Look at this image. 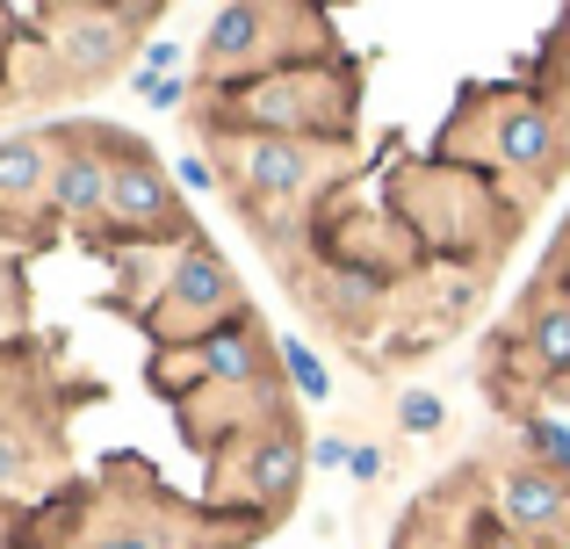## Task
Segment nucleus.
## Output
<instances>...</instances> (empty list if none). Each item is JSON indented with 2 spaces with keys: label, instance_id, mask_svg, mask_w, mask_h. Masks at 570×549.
I'll list each match as a JSON object with an SVG mask.
<instances>
[{
  "label": "nucleus",
  "instance_id": "obj_1",
  "mask_svg": "<svg viewBox=\"0 0 570 549\" xmlns=\"http://www.w3.org/2000/svg\"><path fill=\"white\" fill-rule=\"evenodd\" d=\"M109 217H124V225H167L174 217V196L167 182H159L145 159H124V167H109Z\"/></svg>",
  "mask_w": 570,
  "mask_h": 549
},
{
  "label": "nucleus",
  "instance_id": "obj_2",
  "mask_svg": "<svg viewBox=\"0 0 570 549\" xmlns=\"http://www.w3.org/2000/svg\"><path fill=\"white\" fill-rule=\"evenodd\" d=\"M51 210L101 217V210H109V167H101L95 153H58L51 159Z\"/></svg>",
  "mask_w": 570,
  "mask_h": 549
},
{
  "label": "nucleus",
  "instance_id": "obj_3",
  "mask_svg": "<svg viewBox=\"0 0 570 549\" xmlns=\"http://www.w3.org/2000/svg\"><path fill=\"white\" fill-rule=\"evenodd\" d=\"M246 174H253V188H261V196H296V188L311 182V153L296 138H261L246 153Z\"/></svg>",
  "mask_w": 570,
  "mask_h": 549
},
{
  "label": "nucleus",
  "instance_id": "obj_4",
  "mask_svg": "<svg viewBox=\"0 0 570 549\" xmlns=\"http://www.w3.org/2000/svg\"><path fill=\"white\" fill-rule=\"evenodd\" d=\"M72 72H101L116 51H124V22L116 14H66V37H58Z\"/></svg>",
  "mask_w": 570,
  "mask_h": 549
},
{
  "label": "nucleus",
  "instance_id": "obj_5",
  "mask_svg": "<svg viewBox=\"0 0 570 549\" xmlns=\"http://www.w3.org/2000/svg\"><path fill=\"white\" fill-rule=\"evenodd\" d=\"M296 478H304V449H296V434H267L261 449H253V499H289Z\"/></svg>",
  "mask_w": 570,
  "mask_h": 549
},
{
  "label": "nucleus",
  "instance_id": "obj_6",
  "mask_svg": "<svg viewBox=\"0 0 570 549\" xmlns=\"http://www.w3.org/2000/svg\"><path fill=\"white\" fill-rule=\"evenodd\" d=\"M37 188H51V145L0 138V196L22 203V196H37Z\"/></svg>",
  "mask_w": 570,
  "mask_h": 549
},
{
  "label": "nucleus",
  "instance_id": "obj_7",
  "mask_svg": "<svg viewBox=\"0 0 570 549\" xmlns=\"http://www.w3.org/2000/svg\"><path fill=\"white\" fill-rule=\"evenodd\" d=\"M505 513L528 521V528H557L563 521V484L542 478V470H513L505 478Z\"/></svg>",
  "mask_w": 570,
  "mask_h": 549
},
{
  "label": "nucleus",
  "instance_id": "obj_8",
  "mask_svg": "<svg viewBox=\"0 0 570 549\" xmlns=\"http://www.w3.org/2000/svg\"><path fill=\"white\" fill-rule=\"evenodd\" d=\"M167 290H174V304H181V311H217L224 296H232V275H224L217 254H188L181 268H174Z\"/></svg>",
  "mask_w": 570,
  "mask_h": 549
},
{
  "label": "nucleus",
  "instance_id": "obj_9",
  "mask_svg": "<svg viewBox=\"0 0 570 549\" xmlns=\"http://www.w3.org/2000/svg\"><path fill=\"white\" fill-rule=\"evenodd\" d=\"M203 362H209L217 383H253V376H261V354H253L246 325H209V333H203Z\"/></svg>",
  "mask_w": 570,
  "mask_h": 549
},
{
  "label": "nucleus",
  "instance_id": "obj_10",
  "mask_svg": "<svg viewBox=\"0 0 570 549\" xmlns=\"http://www.w3.org/2000/svg\"><path fill=\"white\" fill-rule=\"evenodd\" d=\"M549 145H557V124H549L542 109H513L499 124V153L513 159V167H534V159H549Z\"/></svg>",
  "mask_w": 570,
  "mask_h": 549
},
{
  "label": "nucleus",
  "instance_id": "obj_11",
  "mask_svg": "<svg viewBox=\"0 0 570 549\" xmlns=\"http://www.w3.org/2000/svg\"><path fill=\"white\" fill-rule=\"evenodd\" d=\"M267 29V8H217V22H209V51L217 58H246L253 43H261Z\"/></svg>",
  "mask_w": 570,
  "mask_h": 549
},
{
  "label": "nucleus",
  "instance_id": "obj_12",
  "mask_svg": "<svg viewBox=\"0 0 570 549\" xmlns=\"http://www.w3.org/2000/svg\"><path fill=\"white\" fill-rule=\"evenodd\" d=\"M534 354H542L549 369H570V304H549L542 318H534Z\"/></svg>",
  "mask_w": 570,
  "mask_h": 549
},
{
  "label": "nucleus",
  "instance_id": "obj_13",
  "mask_svg": "<svg viewBox=\"0 0 570 549\" xmlns=\"http://www.w3.org/2000/svg\"><path fill=\"white\" fill-rule=\"evenodd\" d=\"M282 362H289V383H296V398H311V405H318V398L333 391V383H325V362H318L311 347H296V340H289V347H282Z\"/></svg>",
  "mask_w": 570,
  "mask_h": 549
},
{
  "label": "nucleus",
  "instance_id": "obj_14",
  "mask_svg": "<svg viewBox=\"0 0 570 549\" xmlns=\"http://www.w3.org/2000/svg\"><path fill=\"white\" fill-rule=\"evenodd\" d=\"M397 420L412 427V434H433V427H441V398H433V391H404L397 398Z\"/></svg>",
  "mask_w": 570,
  "mask_h": 549
},
{
  "label": "nucleus",
  "instance_id": "obj_15",
  "mask_svg": "<svg viewBox=\"0 0 570 549\" xmlns=\"http://www.w3.org/2000/svg\"><path fill=\"white\" fill-rule=\"evenodd\" d=\"M528 441H534V455H549V463H557L563 478H570V434H563L557 420H534V434H528Z\"/></svg>",
  "mask_w": 570,
  "mask_h": 549
},
{
  "label": "nucleus",
  "instance_id": "obj_16",
  "mask_svg": "<svg viewBox=\"0 0 570 549\" xmlns=\"http://www.w3.org/2000/svg\"><path fill=\"white\" fill-rule=\"evenodd\" d=\"M145 101L153 109H181V80H145Z\"/></svg>",
  "mask_w": 570,
  "mask_h": 549
},
{
  "label": "nucleus",
  "instance_id": "obj_17",
  "mask_svg": "<svg viewBox=\"0 0 570 549\" xmlns=\"http://www.w3.org/2000/svg\"><path fill=\"white\" fill-rule=\"evenodd\" d=\"M347 441H318V449H311V463H318V470H347Z\"/></svg>",
  "mask_w": 570,
  "mask_h": 549
},
{
  "label": "nucleus",
  "instance_id": "obj_18",
  "mask_svg": "<svg viewBox=\"0 0 570 549\" xmlns=\"http://www.w3.org/2000/svg\"><path fill=\"white\" fill-rule=\"evenodd\" d=\"M14 478H22V449H14V441L8 434H0V492H8V484Z\"/></svg>",
  "mask_w": 570,
  "mask_h": 549
},
{
  "label": "nucleus",
  "instance_id": "obj_19",
  "mask_svg": "<svg viewBox=\"0 0 570 549\" xmlns=\"http://www.w3.org/2000/svg\"><path fill=\"white\" fill-rule=\"evenodd\" d=\"M347 470H354V478L368 484V478H376V470H383V455H376V449H354V455H347Z\"/></svg>",
  "mask_w": 570,
  "mask_h": 549
},
{
  "label": "nucleus",
  "instance_id": "obj_20",
  "mask_svg": "<svg viewBox=\"0 0 570 549\" xmlns=\"http://www.w3.org/2000/svg\"><path fill=\"white\" fill-rule=\"evenodd\" d=\"M101 549H159L153 536H116V542H101Z\"/></svg>",
  "mask_w": 570,
  "mask_h": 549
}]
</instances>
